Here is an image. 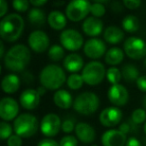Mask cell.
<instances>
[{"instance_id":"6da1fadb","label":"cell","mask_w":146,"mask_h":146,"mask_svg":"<svg viewBox=\"0 0 146 146\" xmlns=\"http://www.w3.org/2000/svg\"><path fill=\"white\" fill-rule=\"evenodd\" d=\"M31 53L28 47L23 44H17L11 47L4 57L6 69L13 72H21L29 64Z\"/></svg>"},{"instance_id":"7a4b0ae2","label":"cell","mask_w":146,"mask_h":146,"mask_svg":"<svg viewBox=\"0 0 146 146\" xmlns=\"http://www.w3.org/2000/svg\"><path fill=\"white\" fill-rule=\"evenodd\" d=\"M24 21L19 14L6 15L0 22V36L6 42H14L22 34Z\"/></svg>"},{"instance_id":"3957f363","label":"cell","mask_w":146,"mask_h":146,"mask_svg":"<svg viewBox=\"0 0 146 146\" xmlns=\"http://www.w3.org/2000/svg\"><path fill=\"white\" fill-rule=\"evenodd\" d=\"M41 86L48 90H59L66 80L65 72L56 64H49L41 70L39 75Z\"/></svg>"},{"instance_id":"277c9868","label":"cell","mask_w":146,"mask_h":146,"mask_svg":"<svg viewBox=\"0 0 146 146\" xmlns=\"http://www.w3.org/2000/svg\"><path fill=\"white\" fill-rule=\"evenodd\" d=\"M39 128L38 119L29 113L20 114L13 122V130L15 134L21 138H29L37 132Z\"/></svg>"},{"instance_id":"5b68a950","label":"cell","mask_w":146,"mask_h":146,"mask_svg":"<svg viewBox=\"0 0 146 146\" xmlns=\"http://www.w3.org/2000/svg\"><path fill=\"white\" fill-rule=\"evenodd\" d=\"M100 100L93 92H83L74 100L73 108L76 112L82 115H91L98 109Z\"/></svg>"},{"instance_id":"8992f818","label":"cell","mask_w":146,"mask_h":146,"mask_svg":"<svg viewBox=\"0 0 146 146\" xmlns=\"http://www.w3.org/2000/svg\"><path fill=\"white\" fill-rule=\"evenodd\" d=\"M105 67L99 61H91L87 63L82 69V78L84 80V83L88 85H97L101 83L104 79V76L106 75Z\"/></svg>"},{"instance_id":"52a82bcc","label":"cell","mask_w":146,"mask_h":146,"mask_svg":"<svg viewBox=\"0 0 146 146\" xmlns=\"http://www.w3.org/2000/svg\"><path fill=\"white\" fill-rule=\"evenodd\" d=\"M91 10V3L85 0L71 1L66 7V16L69 20L77 22L84 19Z\"/></svg>"},{"instance_id":"ba28073f","label":"cell","mask_w":146,"mask_h":146,"mask_svg":"<svg viewBox=\"0 0 146 146\" xmlns=\"http://www.w3.org/2000/svg\"><path fill=\"white\" fill-rule=\"evenodd\" d=\"M124 52L134 60L142 59L146 56V42L139 37H129L124 42Z\"/></svg>"},{"instance_id":"9c48e42d","label":"cell","mask_w":146,"mask_h":146,"mask_svg":"<svg viewBox=\"0 0 146 146\" xmlns=\"http://www.w3.org/2000/svg\"><path fill=\"white\" fill-rule=\"evenodd\" d=\"M60 42L62 47L69 51H77L83 45V37L74 29H66L60 34Z\"/></svg>"},{"instance_id":"30bf717a","label":"cell","mask_w":146,"mask_h":146,"mask_svg":"<svg viewBox=\"0 0 146 146\" xmlns=\"http://www.w3.org/2000/svg\"><path fill=\"white\" fill-rule=\"evenodd\" d=\"M62 123L60 117L54 113H48L42 118L40 123V130L43 135L47 137H53L58 134Z\"/></svg>"},{"instance_id":"8fae6325","label":"cell","mask_w":146,"mask_h":146,"mask_svg":"<svg viewBox=\"0 0 146 146\" xmlns=\"http://www.w3.org/2000/svg\"><path fill=\"white\" fill-rule=\"evenodd\" d=\"M49 37L45 32L36 30L30 33L28 37L29 47L36 53H42L46 51L49 47Z\"/></svg>"},{"instance_id":"7c38bea8","label":"cell","mask_w":146,"mask_h":146,"mask_svg":"<svg viewBox=\"0 0 146 146\" xmlns=\"http://www.w3.org/2000/svg\"><path fill=\"white\" fill-rule=\"evenodd\" d=\"M19 112V106L16 100L11 97H4L0 101V117L3 121H10L16 119Z\"/></svg>"},{"instance_id":"4fadbf2b","label":"cell","mask_w":146,"mask_h":146,"mask_svg":"<svg viewBox=\"0 0 146 146\" xmlns=\"http://www.w3.org/2000/svg\"><path fill=\"white\" fill-rule=\"evenodd\" d=\"M83 50L88 58L99 59L106 52V45L101 39L91 38L85 42Z\"/></svg>"},{"instance_id":"5bb4252c","label":"cell","mask_w":146,"mask_h":146,"mask_svg":"<svg viewBox=\"0 0 146 146\" xmlns=\"http://www.w3.org/2000/svg\"><path fill=\"white\" fill-rule=\"evenodd\" d=\"M108 99L116 106H124L129 99V93L125 86L121 84L111 85L108 90Z\"/></svg>"},{"instance_id":"9a60e30c","label":"cell","mask_w":146,"mask_h":146,"mask_svg":"<svg viewBox=\"0 0 146 146\" xmlns=\"http://www.w3.org/2000/svg\"><path fill=\"white\" fill-rule=\"evenodd\" d=\"M122 119V111L117 107H107L99 115L100 123L105 127H114Z\"/></svg>"},{"instance_id":"2e32d148","label":"cell","mask_w":146,"mask_h":146,"mask_svg":"<svg viewBox=\"0 0 146 146\" xmlns=\"http://www.w3.org/2000/svg\"><path fill=\"white\" fill-rule=\"evenodd\" d=\"M126 135L119 129H110L105 131L101 136L103 146H124L126 145Z\"/></svg>"},{"instance_id":"e0dca14e","label":"cell","mask_w":146,"mask_h":146,"mask_svg":"<svg viewBox=\"0 0 146 146\" xmlns=\"http://www.w3.org/2000/svg\"><path fill=\"white\" fill-rule=\"evenodd\" d=\"M40 97L37 90L32 88H27L21 93L20 95V104L24 109L33 110L39 105L40 103Z\"/></svg>"},{"instance_id":"ac0fdd59","label":"cell","mask_w":146,"mask_h":146,"mask_svg":"<svg viewBox=\"0 0 146 146\" xmlns=\"http://www.w3.org/2000/svg\"><path fill=\"white\" fill-rule=\"evenodd\" d=\"M75 134L78 139L83 143H92L96 136L94 128L85 122H79L76 124Z\"/></svg>"},{"instance_id":"d6986e66","label":"cell","mask_w":146,"mask_h":146,"mask_svg":"<svg viewBox=\"0 0 146 146\" xmlns=\"http://www.w3.org/2000/svg\"><path fill=\"white\" fill-rule=\"evenodd\" d=\"M82 29H83V32L88 36H98L102 32L103 22L99 18L90 16L84 20L82 24Z\"/></svg>"},{"instance_id":"ffe728a7","label":"cell","mask_w":146,"mask_h":146,"mask_svg":"<svg viewBox=\"0 0 146 146\" xmlns=\"http://www.w3.org/2000/svg\"><path fill=\"white\" fill-rule=\"evenodd\" d=\"M53 102L57 107L61 109H69L74 103L71 94L64 89H59L55 92L53 95Z\"/></svg>"},{"instance_id":"44dd1931","label":"cell","mask_w":146,"mask_h":146,"mask_svg":"<svg viewBox=\"0 0 146 146\" xmlns=\"http://www.w3.org/2000/svg\"><path fill=\"white\" fill-rule=\"evenodd\" d=\"M2 90L7 94H13L20 87V79L16 74H7L1 82Z\"/></svg>"},{"instance_id":"7402d4cb","label":"cell","mask_w":146,"mask_h":146,"mask_svg":"<svg viewBox=\"0 0 146 146\" xmlns=\"http://www.w3.org/2000/svg\"><path fill=\"white\" fill-rule=\"evenodd\" d=\"M63 66L69 72H78L83 67V59L80 55L72 53L64 58Z\"/></svg>"},{"instance_id":"603a6c76","label":"cell","mask_w":146,"mask_h":146,"mask_svg":"<svg viewBox=\"0 0 146 146\" xmlns=\"http://www.w3.org/2000/svg\"><path fill=\"white\" fill-rule=\"evenodd\" d=\"M104 40L110 44L120 43L124 38V32L117 26H108L104 30Z\"/></svg>"},{"instance_id":"cb8c5ba5","label":"cell","mask_w":146,"mask_h":146,"mask_svg":"<svg viewBox=\"0 0 146 146\" xmlns=\"http://www.w3.org/2000/svg\"><path fill=\"white\" fill-rule=\"evenodd\" d=\"M48 24L54 30H62L66 26V17L60 11H51L48 15Z\"/></svg>"},{"instance_id":"d4e9b609","label":"cell","mask_w":146,"mask_h":146,"mask_svg":"<svg viewBox=\"0 0 146 146\" xmlns=\"http://www.w3.org/2000/svg\"><path fill=\"white\" fill-rule=\"evenodd\" d=\"M124 58V52L118 47L110 48L105 54V62L112 67L122 62Z\"/></svg>"},{"instance_id":"484cf974","label":"cell","mask_w":146,"mask_h":146,"mask_svg":"<svg viewBox=\"0 0 146 146\" xmlns=\"http://www.w3.org/2000/svg\"><path fill=\"white\" fill-rule=\"evenodd\" d=\"M28 20L31 23V25L35 27L43 26L46 21L45 13L39 8H32L28 12Z\"/></svg>"},{"instance_id":"4316f807","label":"cell","mask_w":146,"mask_h":146,"mask_svg":"<svg viewBox=\"0 0 146 146\" xmlns=\"http://www.w3.org/2000/svg\"><path fill=\"white\" fill-rule=\"evenodd\" d=\"M122 77L126 82H134L137 81V79L139 78V71L136 68L134 65L132 64H126L122 67L121 69Z\"/></svg>"},{"instance_id":"83f0119b","label":"cell","mask_w":146,"mask_h":146,"mask_svg":"<svg viewBox=\"0 0 146 146\" xmlns=\"http://www.w3.org/2000/svg\"><path fill=\"white\" fill-rule=\"evenodd\" d=\"M122 27L128 33H134L139 29V20L136 16L129 14L122 20Z\"/></svg>"},{"instance_id":"f1b7e54d","label":"cell","mask_w":146,"mask_h":146,"mask_svg":"<svg viewBox=\"0 0 146 146\" xmlns=\"http://www.w3.org/2000/svg\"><path fill=\"white\" fill-rule=\"evenodd\" d=\"M84 83V80L82 78V75L77 74V73H73L67 78V85L70 89L72 90H78L82 87Z\"/></svg>"},{"instance_id":"f546056e","label":"cell","mask_w":146,"mask_h":146,"mask_svg":"<svg viewBox=\"0 0 146 146\" xmlns=\"http://www.w3.org/2000/svg\"><path fill=\"white\" fill-rule=\"evenodd\" d=\"M106 77L112 85H116V84H119V81L122 77V73L116 67H110L106 72Z\"/></svg>"},{"instance_id":"4dcf8cb0","label":"cell","mask_w":146,"mask_h":146,"mask_svg":"<svg viewBox=\"0 0 146 146\" xmlns=\"http://www.w3.org/2000/svg\"><path fill=\"white\" fill-rule=\"evenodd\" d=\"M48 56L52 61H59L64 57V49L60 45H53L49 48Z\"/></svg>"},{"instance_id":"1f68e13d","label":"cell","mask_w":146,"mask_h":146,"mask_svg":"<svg viewBox=\"0 0 146 146\" xmlns=\"http://www.w3.org/2000/svg\"><path fill=\"white\" fill-rule=\"evenodd\" d=\"M12 131L13 128L11 127V125L6 121H2L0 124V138L2 140H8V138L10 136H12Z\"/></svg>"},{"instance_id":"d6a6232c","label":"cell","mask_w":146,"mask_h":146,"mask_svg":"<svg viewBox=\"0 0 146 146\" xmlns=\"http://www.w3.org/2000/svg\"><path fill=\"white\" fill-rule=\"evenodd\" d=\"M132 121L135 124H142L146 122V111L142 108L135 109L131 115Z\"/></svg>"},{"instance_id":"836d02e7","label":"cell","mask_w":146,"mask_h":146,"mask_svg":"<svg viewBox=\"0 0 146 146\" xmlns=\"http://www.w3.org/2000/svg\"><path fill=\"white\" fill-rule=\"evenodd\" d=\"M105 7H104L103 4L99 2H93L91 3V10H90V13L93 15V17H96V18H100L102 17L104 14H105Z\"/></svg>"},{"instance_id":"e575fe53","label":"cell","mask_w":146,"mask_h":146,"mask_svg":"<svg viewBox=\"0 0 146 146\" xmlns=\"http://www.w3.org/2000/svg\"><path fill=\"white\" fill-rule=\"evenodd\" d=\"M13 8L15 9L18 12H24L27 9L29 8V5H30V2L26 1V0H14L12 2Z\"/></svg>"},{"instance_id":"d590c367","label":"cell","mask_w":146,"mask_h":146,"mask_svg":"<svg viewBox=\"0 0 146 146\" xmlns=\"http://www.w3.org/2000/svg\"><path fill=\"white\" fill-rule=\"evenodd\" d=\"M78 140L76 139L75 136L72 135H66L64 137H62L59 142L60 146H77Z\"/></svg>"},{"instance_id":"8d00e7d4","label":"cell","mask_w":146,"mask_h":146,"mask_svg":"<svg viewBox=\"0 0 146 146\" xmlns=\"http://www.w3.org/2000/svg\"><path fill=\"white\" fill-rule=\"evenodd\" d=\"M76 125H74V122L70 119L65 120L64 122H62V126H61V129H62L63 132L65 133H70L73 130H75Z\"/></svg>"},{"instance_id":"74e56055","label":"cell","mask_w":146,"mask_h":146,"mask_svg":"<svg viewBox=\"0 0 146 146\" xmlns=\"http://www.w3.org/2000/svg\"><path fill=\"white\" fill-rule=\"evenodd\" d=\"M7 145L8 146H21L22 145V138L17 134H13L12 136L7 140Z\"/></svg>"},{"instance_id":"f35d334b","label":"cell","mask_w":146,"mask_h":146,"mask_svg":"<svg viewBox=\"0 0 146 146\" xmlns=\"http://www.w3.org/2000/svg\"><path fill=\"white\" fill-rule=\"evenodd\" d=\"M123 4L126 8L130 9V10H134L141 5V1H139V0H124Z\"/></svg>"},{"instance_id":"ab89813d","label":"cell","mask_w":146,"mask_h":146,"mask_svg":"<svg viewBox=\"0 0 146 146\" xmlns=\"http://www.w3.org/2000/svg\"><path fill=\"white\" fill-rule=\"evenodd\" d=\"M136 85L140 91L146 92V75L139 76V78L136 81Z\"/></svg>"},{"instance_id":"60d3db41","label":"cell","mask_w":146,"mask_h":146,"mask_svg":"<svg viewBox=\"0 0 146 146\" xmlns=\"http://www.w3.org/2000/svg\"><path fill=\"white\" fill-rule=\"evenodd\" d=\"M37 146H60V145L55 140L50 139V138H46V139H42L41 141H39Z\"/></svg>"},{"instance_id":"b9f144b4","label":"cell","mask_w":146,"mask_h":146,"mask_svg":"<svg viewBox=\"0 0 146 146\" xmlns=\"http://www.w3.org/2000/svg\"><path fill=\"white\" fill-rule=\"evenodd\" d=\"M8 9V5L4 0H0V17H5V14Z\"/></svg>"},{"instance_id":"7bdbcfd3","label":"cell","mask_w":146,"mask_h":146,"mask_svg":"<svg viewBox=\"0 0 146 146\" xmlns=\"http://www.w3.org/2000/svg\"><path fill=\"white\" fill-rule=\"evenodd\" d=\"M125 146H142V145L138 139H136V138H134V137H131L127 140Z\"/></svg>"},{"instance_id":"ee69618b","label":"cell","mask_w":146,"mask_h":146,"mask_svg":"<svg viewBox=\"0 0 146 146\" xmlns=\"http://www.w3.org/2000/svg\"><path fill=\"white\" fill-rule=\"evenodd\" d=\"M46 3L47 2L45 0H38V1H32V0H31L30 1V4L34 7H40V6H42V5H45Z\"/></svg>"},{"instance_id":"f6af8a7d","label":"cell","mask_w":146,"mask_h":146,"mask_svg":"<svg viewBox=\"0 0 146 146\" xmlns=\"http://www.w3.org/2000/svg\"><path fill=\"white\" fill-rule=\"evenodd\" d=\"M119 130L122 132V133H124L126 135V134L129 132V125H128L127 123H122L119 127Z\"/></svg>"},{"instance_id":"bcb514c9","label":"cell","mask_w":146,"mask_h":146,"mask_svg":"<svg viewBox=\"0 0 146 146\" xmlns=\"http://www.w3.org/2000/svg\"><path fill=\"white\" fill-rule=\"evenodd\" d=\"M4 56V44L2 41H0V58H2Z\"/></svg>"},{"instance_id":"7dc6e473","label":"cell","mask_w":146,"mask_h":146,"mask_svg":"<svg viewBox=\"0 0 146 146\" xmlns=\"http://www.w3.org/2000/svg\"><path fill=\"white\" fill-rule=\"evenodd\" d=\"M36 90H37V92H38V93H39V95L42 96L43 94H44L45 92H46V90H47V89H45V88L43 87V86H40V87H38Z\"/></svg>"},{"instance_id":"c3c4849f","label":"cell","mask_w":146,"mask_h":146,"mask_svg":"<svg viewBox=\"0 0 146 146\" xmlns=\"http://www.w3.org/2000/svg\"><path fill=\"white\" fill-rule=\"evenodd\" d=\"M143 107H144V110L146 111V96L144 97V99H143Z\"/></svg>"},{"instance_id":"681fc988","label":"cell","mask_w":146,"mask_h":146,"mask_svg":"<svg viewBox=\"0 0 146 146\" xmlns=\"http://www.w3.org/2000/svg\"><path fill=\"white\" fill-rule=\"evenodd\" d=\"M144 132H145V134H146V122L144 123Z\"/></svg>"},{"instance_id":"f907efd6","label":"cell","mask_w":146,"mask_h":146,"mask_svg":"<svg viewBox=\"0 0 146 146\" xmlns=\"http://www.w3.org/2000/svg\"><path fill=\"white\" fill-rule=\"evenodd\" d=\"M144 66H145V67H146V58H145V59H144Z\"/></svg>"},{"instance_id":"816d5d0a","label":"cell","mask_w":146,"mask_h":146,"mask_svg":"<svg viewBox=\"0 0 146 146\" xmlns=\"http://www.w3.org/2000/svg\"><path fill=\"white\" fill-rule=\"evenodd\" d=\"M92 146H98V145H96V144H95V145H92Z\"/></svg>"}]
</instances>
